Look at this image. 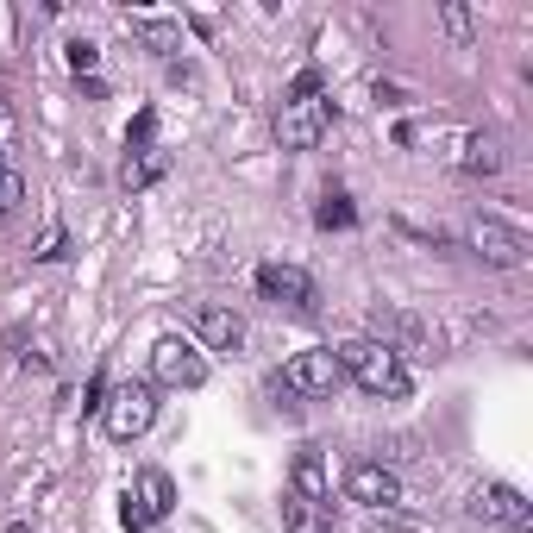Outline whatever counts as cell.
Returning <instances> with one entry per match:
<instances>
[{"label":"cell","instance_id":"16","mask_svg":"<svg viewBox=\"0 0 533 533\" xmlns=\"http://www.w3.org/2000/svg\"><path fill=\"white\" fill-rule=\"evenodd\" d=\"M377 327H389L396 339H408V345H427V327L414 314H377Z\"/></svg>","mask_w":533,"mask_h":533},{"label":"cell","instance_id":"10","mask_svg":"<svg viewBox=\"0 0 533 533\" xmlns=\"http://www.w3.org/2000/svg\"><path fill=\"white\" fill-rule=\"evenodd\" d=\"M289 496L333 515V483H327V458H320V452H295V465H289Z\"/></svg>","mask_w":533,"mask_h":533},{"label":"cell","instance_id":"5","mask_svg":"<svg viewBox=\"0 0 533 533\" xmlns=\"http://www.w3.org/2000/svg\"><path fill=\"white\" fill-rule=\"evenodd\" d=\"M471 245L483 251V264H502V270H521V264L533 258V245H527L521 226H502V220H490V214L471 226Z\"/></svg>","mask_w":533,"mask_h":533},{"label":"cell","instance_id":"2","mask_svg":"<svg viewBox=\"0 0 533 533\" xmlns=\"http://www.w3.org/2000/svg\"><path fill=\"white\" fill-rule=\"evenodd\" d=\"M327 126H333V101L320 95V69H301L283 113H276V138H283L289 151H308V145L327 138Z\"/></svg>","mask_w":533,"mask_h":533},{"label":"cell","instance_id":"8","mask_svg":"<svg viewBox=\"0 0 533 533\" xmlns=\"http://www.w3.org/2000/svg\"><path fill=\"white\" fill-rule=\"evenodd\" d=\"M471 515L483 521V527H508V533H527V502H521V490H508V483H483V490L471 496Z\"/></svg>","mask_w":533,"mask_h":533},{"label":"cell","instance_id":"11","mask_svg":"<svg viewBox=\"0 0 533 533\" xmlns=\"http://www.w3.org/2000/svg\"><path fill=\"white\" fill-rule=\"evenodd\" d=\"M195 333H201L207 352H239V345H245V320L233 308H201L195 314Z\"/></svg>","mask_w":533,"mask_h":533},{"label":"cell","instance_id":"20","mask_svg":"<svg viewBox=\"0 0 533 533\" xmlns=\"http://www.w3.org/2000/svg\"><path fill=\"white\" fill-rule=\"evenodd\" d=\"M19 195H26V182H19V170H7V176H0V214H13Z\"/></svg>","mask_w":533,"mask_h":533},{"label":"cell","instance_id":"15","mask_svg":"<svg viewBox=\"0 0 533 533\" xmlns=\"http://www.w3.org/2000/svg\"><path fill=\"white\" fill-rule=\"evenodd\" d=\"M458 170L465 176H496L502 170V145L490 132H465V151H458Z\"/></svg>","mask_w":533,"mask_h":533},{"label":"cell","instance_id":"21","mask_svg":"<svg viewBox=\"0 0 533 533\" xmlns=\"http://www.w3.org/2000/svg\"><path fill=\"white\" fill-rule=\"evenodd\" d=\"M439 19H446V32H452V38H471V7H446Z\"/></svg>","mask_w":533,"mask_h":533},{"label":"cell","instance_id":"13","mask_svg":"<svg viewBox=\"0 0 533 533\" xmlns=\"http://www.w3.org/2000/svg\"><path fill=\"white\" fill-rule=\"evenodd\" d=\"M170 170V151H157V145H145V151H126V170H120V189L126 195H138V189H151L157 176Z\"/></svg>","mask_w":533,"mask_h":533},{"label":"cell","instance_id":"7","mask_svg":"<svg viewBox=\"0 0 533 533\" xmlns=\"http://www.w3.org/2000/svg\"><path fill=\"white\" fill-rule=\"evenodd\" d=\"M345 496H352L358 508H377V515H389V508L402 502V477L389 465H352L345 471Z\"/></svg>","mask_w":533,"mask_h":533},{"label":"cell","instance_id":"22","mask_svg":"<svg viewBox=\"0 0 533 533\" xmlns=\"http://www.w3.org/2000/svg\"><path fill=\"white\" fill-rule=\"evenodd\" d=\"M69 63H76V69H95V63H101V51H95L88 38H76V44H69Z\"/></svg>","mask_w":533,"mask_h":533},{"label":"cell","instance_id":"18","mask_svg":"<svg viewBox=\"0 0 533 533\" xmlns=\"http://www.w3.org/2000/svg\"><path fill=\"white\" fill-rule=\"evenodd\" d=\"M314 220H320V226H352L358 214H352V201H345V195H327V201L314 207Z\"/></svg>","mask_w":533,"mask_h":533},{"label":"cell","instance_id":"9","mask_svg":"<svg viewBox=\"0 0 533 533\" xmlns=\"http://www.w3.org/2000/svg\"><path fill=\"white\" fill-rule=\"evenodd\" d=\"M258 295L264 301H289V308H314V276L301 264H264L258 270Z\"/></svg>","mask_w":533,"mask_h":533},{"label":"cell","instance_id":"23","mask_svg":"<svg viewBox=\"0 0 533 533\" xmlns=\"http://www.w3.org/2000/svg\"><path fill=\"white\" fill-rule=\"evenodd\" d=\"M32 258H44V264H51V258H63V226H51V233H44V245L32 251Z\"/></svg>","mask_w":533,"mask_h":533},{"label":"cell","instance_id":"1","mask_svg":"<svg viewBox=\"0 0 533 533\" xmlns=\"http://www.w3.org/2000/svg\"><path fill=\"white\" fill-rule=\"evenodd\" d=\"M339 370L345 377H358V389H370V396H408L414 377H408V364L402 352L389 339H352V345H339Z\"/></svg>","mask_w":533,"mask_h":533},{"label":"cell","instance_id":"17","mask_svg":"<svg viewBox=\"0 0 533 533\" xmlns=\"http://www.w3.org/2000/svg\"><path fill=\"white\" fill-rule=\"evenodd\" d=\"M283 515H289V527H295V533H320L327 508H308V502H295V496H289V502H283Z\"/></svg>","mask_w":533,"mask_h":533},{"label":"cell","instance_id":"6","mask_svg":"<svg viewBox=\"0 0 533 533\" xmlns=\"http://www.w3.org/2000/svg\"><path fill=\"white\" fill-rule=\"evenodd\" d=\"M151 421H157V389L151 383H126L120 396L107 402V433L113 439H138Z\"/></svg>","mask_w":533,"mask_h":533},{"label":"cell","instance_id":"14","mask_svg":"<svg viewBox=\"0 0 533 533\" xmlns=\"http://www.w3.org/2000/svg\"><path fill=\"white\" fill-rule=\"evenodd\" d=\"M138 508H145V521H164L170 508H176V483H170V471H145L138 477V496H132Z\"/></svg>","mask_w":533,"mask_h":533},{"label":"cell","instance_id":"3","mask_svg":"<svg viewBox=\"0 0 533 533\" xmlns=\"http://www.w3.org/2000/svg\"><path fill=\"white\" fill-rule=\"evenodd\" d=\"M339 383H345V370H339V352H295V358L283 364V396L320 402V396H333Z\"/></svg>","mask_w":533,"mask_h":533},{"label":"cell","instance_id":"4","mask_svg":"<svg viewBox=\"0 0 533 533\" xmlns=\"http://www.w3.org/2000/svg\"><path fill=\"white\" fill-rule=\"evenodd\" d=\"M151 377H157V383H170V389H201V383H207V358L195 352L189 339H157Z\"/></svg>","mask_w":533,"mask_h":533},{"label":"cell","instance_id":"12","mask_svg":"<svg viewBox=\"0 0 533 533\" xmlns=\"http://www.w3.org/2000/svg\"><path fill=\"white\" fill-rule=\"evenodd\" d=\"M126 26H132V38L145 44V51H157V57H176V51H182V26H176V19H157V13H126Z\"/></svg>","mask_w":533,"mask_h":533},{"label":"cell","instance_id":"19","mask_svg":"<svg viewBox=\"0 0 533 533\" xmlns=\"http://www.w3.org/2000/svg\"><path fill=\"white\" fill-rule=\"evenodd\" d=\"M151 132H157V113L145 107V113L132 120V132H126V151H145V145H151Z\"/></svg>","mask_w":533,"mask_h":533},{"label":"cell","instance_id":"24","mask_svg":"<svg viewBox=\"0 0 533 533\" xmlns=\"http://www.w3.org/2000/svg\"><path fill=\"white\" fill-rule=\"evenodd\" d=\"M101 389H107V377H88V389H82V408H101Z\"/></svg>","mask_w":533,"mask_h":533}]
</instances>
